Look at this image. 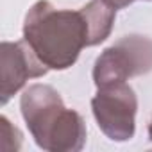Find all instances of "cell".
<instances>
[{
  "mask_svg": "<svg viewBox=\"0 0 152 152\" xmlns=\"http://www.w3.org/2000/svg\"><path fill=\"white\" fill-rule=\"evenodd\" d=\"M115 16L116 9L104 0H90L79 11L57 9L48 0H38L25 15L23 39L48 70H66L84 47L109 38Z\"/></svg>",
  "mask_w": 152,
  "mask_h": 152,
  "instance_id": "cell-1",
  "label": "cell"
},
{
  "mask_svg": "<svg viewBox=\"0 0 152 152\" xmlns=\"http://www.w3.org/2000/svg\"><path fill=\"white\" fill-rule=\"evenodd\" d=\"M22 116L36 145L48 152H79L86 145L83 116L68 109L59 91L48 84L29 86L20 99Z\"/></svg>",
  "mask_w": 152,
  "mask_h": 152,
  "instance_id": "cell-2",
  "label": "cell"
},
{
  "mask_svg": "<svg viewBox=\"0 0 152 152\" xmlns=\"http://www.w3.org/2000/svg\"><path fill=\"white\" fill-rule=\"evenodd\" d=\"M152 72V39L129 34L107 47L95 61L93 81L97 88L125 83L131 77Z\"/></svg>",
  "mask_w": 152,
  "mask_h": 152,
  "instance_id": "cell-3",
  "label": "cell"
},
{
  "mask_svg": "<svg viewBox=\"0 0 152 152\" xmlns=\"http://www.w3.org/2000/svg\"><path fill=\"white\" fill-rule=\"evenodd\" d=\"M91 111L100 131L113 141H129L136 132L138 97L127 83L99 88Z\"/></svg>",
  "mask_w": 152,
  "mask_h": 152,
  "instance_id": "cell-4",
  "label": "cell"
},
{
  "mask_svg": "<svg viewBox=\"0 0 152 152\" xmlns=\"http://www.w3.org/2000/svg\"><path fill=\"white\" fill-rule=\"evenodd\" d=\"M48 68L39 61L31 45L22 41H2L0 45V104L6 106L29 79L43 77Z\"/></svg>",
  "mask_w": 152,
  "mask_h": 152,
  "instance_id": "cell-5",
  "label": "cell"
},
{
  "mask_svg": "<svg viewBox=\"0 0 152 152\" xmlns=\"http://www.w3.org/2000/svg\"><path fill=\"white\" fill-rule=\"evenodd\" d=\"M104 2L107 6H111L113 9H124V7L131 6L132 2H136V0H104Z\"/></svg>",
  "mask_w": 152,
  "mask_h": 152,
  "instance_id": "cell-6",
  "label": "cell"
},
{
  "mask_svg": "<svg viewBox=\"0 0 152 152\" xmlns=\"http://www.w3.org/2000/svg\"><path fill=\"white\" fill-rule=\"evenodd\" d=\"M148 140L152 141V120H150V124H148Z\"/></svg>",
  "mask_w": 152,
  "mask_h": 152,
  "instance_id": "cell-7",
  "label": "cell"
}]
</instances>
